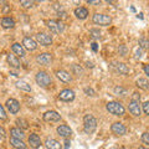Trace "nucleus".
Segmentation results:
<instances>
[{"instance_id": "a19ab883", "label": "nucleus", "mask_w": 149, "mask_h": 149, "mask_svg": "<svg viewBox=\"0 0 149 149\" xmlns=\"http://www.w3.org/2000/svg\"><path fill=\"white\" fill-rule=\"evenodd\" d=\"M58 16L62 17V19H66V17H67V14L65 13V11H61V13H58Z\"/></svg>"}, {"instance_id": "72a5a7b5", "label": "nucleus", "mask_w": 149, "mask_h": 149, "mask_svg": "<svg viewBox=\"0 0 149 149\" xmlns=\"http://www.w3.org/2000/svg\"><path fill=\"white\" fill-rule=\"evenodd\" d=\"M0 119L1 120H5L6 119V112L4 109V107L0 104Z\"/></svg>"}, {"instance_id": "473e14b6", "label": "nucleus", "mask_w": 149, "mask_h": 149, "mask_svg": "<svg viewBox=\"0 0 149 149\" xmlns=\"http://www.w3.org/2000/svg\"><path fill=\"white\" fill-rule=\"evenodd\" d=\"M20 4H21L22 8H31L32 5H34V1H26V0H21Z\"/></svg>"}, {"instance_id": "c85d7f7f", "label": "nucleus", "mask_w": 149, "mask_h": 149, "mask_svg": "<svg viewBox=\"0 0 149 149\" xmlns=\"http://www.w3.org/2000/svg\"><path fill=\"white\" fill-rule=\"evenodd\" d=\"M16 123L19 125V128H22V129H27V128H29V123H27V120L22 119V118L16 119Z\"/></svg>"}, {"instance_id": "37998d69", "label": "nucleus", "mask_w": 149, "mask_h": 149, "mask_svg": "<svg viewBox=\"0 0 149 149\" xmlns=\"http://www.w3.org/2000/svg\"><path fill=\"white\" fill-rule=\"evenodd\" d=\"M97 49H98V46H97L96 42H93V44H92V50H93V51H97Z\"/></svg>"}, {"instance_id": "5701e85b", "label": "nucleus", "mask_w": 149, "mask_h": 149, "mask_svg": "<svg viewBox=\"0 0 149 149\" xmlns=\"http://www.w3.org/2000/svg\"><path fill=\"white\" fill-rule=\"evenodd\" d=\"M6 60H8V62H9V65H10L11 67H14V68H19V67H20V61H19V60L15 57V55H10V54H9Z\"/></svg>"}, {"instance_id": "6e6552de", "label": "nucleus", "mask_w": 149, "mask_h": 149, "mask_svg": "<svg viewBox=\"0 0 149 149\" xmlns=\"http://www.w3.org/2000/svg\"><path fill=\"white\" fill-rule=\"evenodd\" d=\"M36 61L39 62L40 65H44V66H49V65H51V62H52V55L49 54V52L40 54V55L36 57Z\"/></svg>"}, {"instance_id": "ea45409f", "label": "nucleus", "mask_w": 149, "mask_h": 149, "mask_svg": "<svg viewBox=\"0 0 149 149\" xmlns=\"http://www.w3.org/2000/svg\"><path fill=\"white\" fill-rule=\"evenodd\" d=\"M87 3H88V4H91V5H100V4H101L100 0H88Z\"/></svg>"}, {"instance_id": "c9c22d12", "label": "nucleus", "mask_w": 149, "mask_h": 149, "mask_svg": "<svg viewBox=\"0 0 149 149\" xmlns=\"http://www.w3.org/2000/svg\"><path fill=\"white\" fill-rule=\"evenodd\" d=\"M143 112L146 113L147 116H149V102H144L143 103Z\"/></svg>"}, {"instance_id": "f8f14e48", "label": "nucleus", "mask_w": 149, "mask_h": 149, "mask_svg": "<svg viewBox=\"0 0 149 149\" xmlns=\"http://www.w3.org/2000/svg\"><path fill=\"white\" fill-rule=\"evenodd\" d=\"M60 119H61V116L56 111H49L44 114V120L46 122H58Z\"/></svg>"}, {"instance_id": "2eb2a0df", "label": "nucleus", "mask_w": 149, "mask_h": 149, "mask_svg": "<svg viewBox=\"0 0 149 149\" xmlns=\"http://www.w3.org/2000/svg\"><path fill=\"white\" fill-rule=\"evenodd\" d=\"M29 144H30V147L34 148V149L40 148V146H41V139H40V137L37 136V134H35V133L30 134V137H29Z\"/></svg>"}, {"instance_id": "7c9ffc66", "label": "nucleus", "mask_w": 149, "mask_h": 149, "mask_svg": "<svg viewBox=\"0 0 149 149\" xmlns=\"http://www.w3.org/2000/svg\"><path fill=\"white\" fill-rule=\"evenodd\" d=\"M90 35L93 37V39H100L101 37V31L98 29H91L90 30Z\"/></svg>"}, {"instance_id": "39448f33", "label": "nucleus", "mask_w": 149, "mask_h": 149, "mask_svg": "<svg viewBox=\"0 0 149 149\" xmlns=\"http://www.w3.org/2000/svg\"><path fill=\"white\" fill-rule=\"evenodd\" d=\"M92 20H93L95 24L101 25V26H108L112 22V19L108 15H104V14H98V13L93 15Z\"/></svg>"}, {"instance_id": "6ab92c4d", "label": "nucleus", "mask_w": 149, "mask_h": 149, "mask_svg": "<svg viewBox=\"0 0 149 149\" xmlns=\"http://www.w3.org/2000/svg\"><path fill=\"white\" fill-rule=\"evenodd\" d=\"M11 50L14 54H16L17 56H20V57H24L25 56V50H24V46L20 45V44H14L11 46Z\"/></svg>"}, {"instance_id": "f3484780", "label": "nucleus", "mask_w": 149, "mask_h": 149, "mask_svg": "<svg viewBox=\"0 0 149 149\" xmlns=\"http://www.w3.org/2000/svg\"><path fill=\"white\" fill-rule=\"evenodd\" d=\"M74 15H76L77 19H80V20H85L88 16V10L86 8H77V9H74Z\"/></svg>"}, {"instance_id": "a878e982", "label": "nucleus", "mask_w": 149, "mask_h": 149, "mask_svg": "<svg viewBox=\"0 0 149 149\" xmlns=\"http://www.w3.org/2000/svg\"><path fill=\"white\" fill-rule=\"evenodd\" d=\"M113 91H114L116 95H117V96H120V97H125V96L128 95V91L125 90L124 87H122V86H116Z\"/></svg>"}, {"instance_id": "4468645a", "label": "nucleus", "mask_w": 149, "mask_h": 149, "mask_svg": "<svg viewBox=\"0 0 149 149\" xmlns=\"http://www.w3.org/2000/svg\"><path fill=\"white\" fill-rule=\"evenodd\" d=\"M22 45H24V47L27 49L29 51H34L37 47L36 41L34 39H31V37H24V40H22Z\"/></svg>"}, {"instance_id": "7ed1b4c3", "label": "nucleus", "mask_w": 149, "mask_h": 149, "mask_svg": "<svg viewBox=\"0 0 149 149\" xmlns=\"http://www.w3.org/2000/svg\"><path fill=\"white\" fill-rule=\"evenodd\" d=\"M35 80L37 82V85L41 87H49L51 85V77L49 73H46L45 71H39L36 73Z\"/></svg>"}, {"instance_id": "20e7f679", "label": "nucleus", "mask_w": 149, "mask_h": 149, "mask_svg": "<svg viewBox=\"0 0 149 149\" xmlns=\"http://www.w3.org/2000/svg\"><path fill=\"white\" fill-rule=\"evenodd\" d=\"M47 27L51 32L54 34H62L65 30V25L61 20H49L47 21Z\"/></svg>"}, {"instance_id": "c03bdc74", "label": "nucleus", "mask_w": 149, "mask_h": 149, "mask_svg": "<svg viewBox=\"0 0 149 149\" xmlns=\"http://www.w3.org/2000/svg\"><path fill=\"white\" fill-rule=\"evenodd\" d=\"M68 147H70V141H66L65 142V149H68Z\"/></svg>"}, {"instance_id": "dca6fc26", "label": "nucleus", "mask_w": 149, "mask_h": 149, "mask_svg": "<svg viewBox=\"0 0 149 149\" xmlns=\"http://www.w3.org/2000/svg\"><path fill=\"white\" fill-rule=\"evenodd\" d=\"M57 133H58V136H61L63 138H67L72 134V129L70 128L68 125L62 124V125H60V127H57Z\"/></svg>"}, {"instance_id": "4c0bfd02", "label": "nucleus", "mask_w": 149, "mask_h": 149, "mask_svg": "<svg viewBox=\"0 0 149 149\" xmlns=\"http://www.w3.org/2000/svg\"><path fill=\"white\" fill-rule=\"evenodd\" d=\"M139 100H141V96H139V93H138V92H134V93H133V96H132V101H134V102H139Z\"/></svg>"}, {"instance_id": "2f4dec72", "label": "nucleus", "mask_w": 149, "mask_h": 149, "mask_svg": "<svg viewBox=\"0 0 149 149\" xmlns=\"http://www.w3.org/2000/svg\"><path fill=\"white\" fill-rule=\"evenodd\" d=\"M118 52L120 56H125L128 54V49H127V46L125 45H119V47H118Z\"/></svg>"}, {"instance_id": "9d476101", "label": "nucleus", "mask_w": 149, "mask_h": 149, "mask_svg": "<svg viewBox=\"0 0 149 149\" xmlns=\"http://www.w3.org/2000/svg\"><path fill=\"white\" fill-rule=\"evenodd\" d=\"M58 98L61 101H65V102L73 101L74 100V92L72 90H68V88L62 90L61 92H60V95H58Z\"/></svg>"}, {"instance_id": "ddd939ff", "label": "nucleus", "mask_w": 149, "mask_h": 149, "mask_svg": "<svg viewBox=\"0 0 149 149\" xmlns=\"http://www.w3.org/2000/svg\"><path fill=\"white\" fill-rule=\"evenodd\" d=\"M55 73H56V77H57L60 81L65 82V83H70L72 81L71 74H70L67 71H65V70H58V71H56Z\"/></svg>"}, {"instance_id": "423d86ee", "label": "nucleus", "mask_w": 149, "mask_h": 149, "mask_svg": "<svg viewBox=\"0 0 149 149\" xmlns=\"http://www.w3.org/2000/svg\"><path fill=\"white\" fill-rule=\"evenodd\" d=\"M36 41L42 46H50L52 44V37H51V35H49V34L40 32V34L36 35Z\"/></svg>"}, {"instance_id": "a18cd8bd", "label": "nucleus", "mask_w": 149, "mask_h": 149, "mask_svg": "<svg viewBox=\"0 0 149 149\" xmlns=\"http://www.w3.org/2000/svg\"><path fill=\"white\" fill-rule=\"evenodd\" d=\"M138 149H146V148H144V147H139Z\"/></svg>"}, {"instance_id": "58836bf2", "label": "nucleus", "mask_w": 149, "mask_h": 149, "mask_svg": "<svg viewBox=\"0 0 149 149\" xmlns=\"http://www.w3.org/2000/svg\"><path fill=\"white\" fill-rule=\"evenodd\" d=\"M85 93L88 95V96H95V91H93L92 88H88V87L85 88Z\"/></svg>"}, {"instance_id": "b1692460", "label": "nucleus", "mask_w": 149, "mask_h": 149, "mask_svg": "<svg viewBox=\"0 0 149 149\" xmlns=\"http://www.w3.org/2000/svg\"><path fill=\"white\" fill-rule=\"evenodd\" d=\"M10 134H11V137L13 138H16V139H21L22 141V138L25 137V134H24V132H22V129H20V128H11L10 129Z\"/></svg>"}, {"instance_id": "1a4fd4ad", "label": "nucleus", "mask_w": 149, "mask_h": 149, "mask_svg": "<svg viewBox=\"0 0 149 149\" xmlns=\"http://www.w3.org/2000/svg\"><path fill=\"white\" fill-rule=\"evenodd\" d=\"M5 104H6L8 111L10 112V113H13V114H15V113H17V112L20 111V103H19L16 100H14V98L8 100Z\"/></svg>"}, {"instance_id": "f704fd0d", "label": "nucleus", "mask_w": 149, "mask_h": 149, "mask_svg": "<svg viewBox=\"0 0 149 149\" xmlns=\"http://www.w3.org/2000/svg\"><path fill=\"white\" fill-rule=\"evenodd\" d=\"M142 142L146 143V144H149V133L148 132L142 134Z\"/></svg>"}, {"instance_id": "aec40b11", "label": "nucleus", "mask_w": 149, "mask_h": 149, "mask_svg": "<svg viewBox=\"0 0 149 149\" xmlns=\"http://www.w3.org/2000/svg\"><path fill=\"white\" fill-rule=\"evenodd\" d=\"M10 144L15 148V149H25L26 144L21 141V139H16V138H10Z\"/></svg>"}, {"instance_id": "e433bc0d", "label": "nucleus", "mask_w": 149, "mask_h": 149, "mask_svg": "<svg viewBox=\"0 0 149 149\" xmlns=\"http://www.w3.org/2000/svg\"><path fill=\"white\" fill-rule=\"evenodd\" d=\"M6 137V133H5V129H4L1 125H0V141H4Z\"/></svg>"}, {"instance_id": "79ce46f5", "label": "nucleus", "mask_w": 149, "mask_h": 149, "mask_svg": "<svg viewBox=\"0 0 149 149\" xmlns=\"http://www.w3.org/2000/svg\"><path fill=\"white\" fill-rule=\"evenodd\" d=\"M144 72H146V74H149V65L144 66Z\"/></svg>"}, {"instance_id": "f257e3e1", "label": "nucleus", "mask_w": 149, "mask_h": 149, "mask_svg": "<svg viewBox=\"0 0 149 149\" xmlns=\"http://www.w3.org/2000/svg\"><path fill=\"white\" fill-rule=\"evenodd\" d=\"M83 129L87 134H92L97 129V119L92 114H86L83 117Z\"/></svg>"}, {"instance_id": "cd10ccee", "label": "nucleus", "mask_w": 149, "mask_h": 149, "mask_svg": "<svg viewBox=\"0 0 149 149\" xmlns=\"http://www.w3.org/2000/svg\"><path fill=\"white\" fill-rule=\"evenodd\" d=\"M71 70H72V72L73 74H76V76H82L83 74V68L80 66V65H76V63H73L72 66H71Z\"/></svg>"}, {"instance_id": "4be33fe9", "label": "nucleus", "mask_w": 149, "mask_h": 149, "mask_svg": "<svg viewBox=\"0 0 149 149\" xmlns=\"http://www.w3.org/2000/svg\"><path fill=\"white\" fill-rule=\"evenodd\" d=\"M113 67L117 70L119 73H122V74H127L129 72V68L125 66L124 63H122V62H113Z\"/></svg>"}, {"instance_id": "c756f323", "label": "nucleus", "mask_w": 149, "mask_h": 149, "mask_svg": "<svg viewBox=\"0 0 149 149\" xmlns=\"http://www.w3.org/2000/svg\"><path fill=\"white\" fill-rule=\"evenodd\" d=\"M139 46L142 49H149V40H147L146 37H141L139 39Z\"/></svg>"}, {"instance_id": "a211bd4d", "label": "nucleus", "mask_w": 149, "mask_h": 149, "mask_svg": "<svg viewBox=\"0 0 149 149\" xmlns=\"http://www.w3.org/2000/svg\"><path fill=\"white\" fill-rule=\"evenodd\" d=\"M45 146H46L47 149H61V144L56 141V139H52V138L46 139Z\"/></svg>"}, {"instance_id": "412c9836", "label": "nucleus", "mask_w": 149, "mask_h": 149, "mask_svg": "<svg viewBox=\"0 0 149 149\" xmlns=\"http://www.w3.org/2000/svg\"><path fill=\"white\" fill-rule=\"evenodd\" d=\"M1 26L4 29H13L15 26V21L11 17H3L1 19Z\"/></svg>"}, {"instance_id": "f03ea898", "label": "nucleus", "mask_w": 149, "mask_h": 149, "mask_svg": "<svg viewBox=\"0 0 149 149\" xmlns=\"http://www.w3.org/2000/svg\"><path fill=\"white\" fill-rule=\"evenodd\" d=\"M107 111L109 112L111 114H114V116H123L125 113V109L122 103H119L117 101H112V102H108L106 106Z\"/></svg>"}, {"instance_id": "9b49d317", "label": "nucleus", "mask_w": 149, "mask_h": 149, "mask_svg": "<svg viewBox=\"0 0 149 149\" xmlns=\"http://www.w3.org/2000/svg\"><path fill=\"white\" fill-rule=\"evenodd\" d=\"M128 109H129L130 113H132L133 116H136V117H138V116L142 114V108H141V104H139V102L130 101L129 104H128Z\"/></svg>"}, {"instance_id": "bb28decb", "label": "nucleus", "mask_w": 149, "mask_h": 149, "mask_svg": "<svg viewBox=\"0 0 149 149\" xmlns=\"http://www.w3.org/2000/svg\"><path fill=\"white\" fill-rule=\"evenodd\" d=\"M16 87L20 88V90H22V91H26V92H30L31 91L30 85H29V83H26L25 81H17L16 82Z\"/></svg>"}, {"instance_id": "393cba45", "label": "nucleus", "mask_w": 149, "mask_h": 149, "mask_svg": "<svg viewBox=\"0 0 149 149\" xmlns=\"http://www.w3.org/2000/svg\"><path fill=\"white\" fill-rule=\"evenodd\" d=\"M137 86L139 88H142V90H149V82L147 78H138L137 80Z\"/></svg>"}, {"instance_id": "0eeeda50", "label": "nucleus", "mask_w": 149, "mask_h": 149, "mask_svg": "<svg viewBox=\"0 0 149 149\" xmlns=\"http://www.w3.org/2000/svg\"><path fill=\"white\" fill-rule=\"evenodd\" d=\"M111 130L113 132L116 136H124L125 133H127V128H125V125L120 122H116L111 125Z\"/></svg>"}]
</instances>
